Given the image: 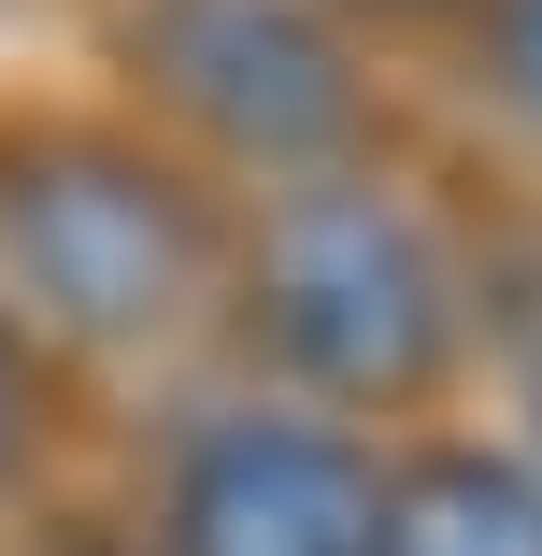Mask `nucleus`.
I'll return each mask as SVG.
<instances>
[{
	"mask_svg": "<svg viewBox=\"0 0 542 556\" xmlns=\"http://www.w3.org/2000/svg\"><path fill=\"white\" fill-rule=\"evenodd\" d=\"M243 271H257L272 371L314 386V400H343V414H386L414 386H443V357H457V271H443V243H428L386 186H357V172L286 186Z\"/></svg>",
	"mask_w": 542,
	"mask_h": 556,
	"instance_id": "nucleus-2",
	"label": "nucleus"
},
{
	"mask_svg": "<svg viewBox=\"0 0 542 556\" xmlns=\"http://www.w3.org/2000/svg\"><path fill=\"white\" fill-rule=\"evenodd\" d=\"M86 556H115V542H86Z\"/></svg>",
	"mask_w": 542,
	"mask_h": 556,
	"instance_id": "nucleus-10",
	"label": "nucleus"
},
{
	"mask_svg": "<svg viewBox=\"0 0 542 556\" xmlns=\"http://www.w3.org/2000/svg\"><path fill=\"white\" fill-rule=\"evenodd\" d=\"M29 471V357H15V328H0V500H15Z\"/></svg>",
	"mask_w": 542,
	"mask_h": 556,
	"instance_id": "nucleus-8",
	"label": "nucleus"
},
{
	"mask_svg": "<svg viewBox=\"0 0 542 556\" xmlns=\"http://www.w3.org/2000/svg\"><path fill=\"white\" fill-rule=\"evenodd\" d=\"M371 556H542V471L486 457V442H443V457L386 471Z\"/></svg>",
	"mask_w": 542,
	"mask_h": 556,
	"instance_id": "nucleus-5",
	"label": "nucleus"
},
{
	"mask_svg": "<svg viewBox=\"0 0 542 556\" xmlns=\"http://www.w3.org/2000/svg\"><path fill=\"white\" fill-rule=\"evenodd\" d=\"M500 328H514V371H528V442H542V243L514 257V300H500Z\"/></svg>",
	"mask_w": 542,
	"mask_h": 556,
	"instance_id": "nucleus-6",
	"label": "nucleus"
},
{
	"mask_svg": "<svg viewBox=\"0 0 542 556\" xmlns=\"http://www.w3.org/2000/svg\"><path fill=\"white\" fill-rule=\"evenodd\" d=\"M371 500H386V471L329 414L243 400V414L186 428V457H172V542L157 556H371Z\"/></svg>",
	"mask_w": 542,
	"mask_h": 556,
	"instance_id": "nucleus-4",
	"label": "nucleus"
},
{
	"mask_svg": "<svg viewBox=\"0 0 542 556\" xmlns=\"http://www.w3.org/2000/svg\"><path fill=\"white\" fill-rule=\"evenodd\" d=\"M371 15H457V0H371Z\"/></svg>",
	"mask_w": 542,
	"mask_h": 556,
	"instance_id": "nucleus-9",
	"label": "nucleus"
},
{
	"mask_svg": "<svg viewBox=\"0 0 542 556\" xmlns=\"http://www.w3.org/2000/svg\"><path fill=\"white\" fill-rule=\"evenodd\" d=\"M500 86H514V115L542 129V0H500Z\"/></svg>",
	"mask_w": 542,
	"mask_h": 556,
	"instance_id": "nucleus-7",
	"label": "nucleus"
},
{
	"mask_svg": "<svg viewBox=\"0 0 542 556\" xmlns=\"http://www.w3.org/2000/svg\"><path fill=\"white\" fill-rule=\"evenodd\" d=\"M214 286V200L115 129L0 143V300L58 343H157Z\"/></svg>",
	"mask_w": 542,
	"mask_h": 556,
	"instance_id": "nucleus-1",
	"label": "nucleus"
},
{
	"mask_svg": "<svg viewBox=\"0 0 542 556\" xmlns=\"http://www.w3.org/2000/svg\"><path fill=\"white\" fill-rule=\"evenodd\" d=\"M115 58L186 143L243 157V172L329 186L371 143V72L314 0H129Z\"/></svg>",
	"mask_w": 542,
	"mask_h": 556,
	"instance_id": "nucleus-3",
	"label": "nucleus"
}]
</instances>
